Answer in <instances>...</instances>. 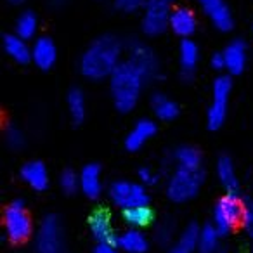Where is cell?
I'll return each instance as SVG.
<instances>
[{
    "mask_svg": "<svg viewBox=\"0 0 253 253\" xmlns=\"http://www.w3.org/2000/svg\"><path fill=\"white\" fill-rule=\"evenodd\" d=\"M220 246V234L213 227V224H207L200 229L198 238V252L200 253H217Z\"/></svg>",
    "mask_w": 253,
    "mask_h": 253,
    "instance_id": "obj_25",
    "label": "cell"
},
{
    "mask_svg": "<svg viewBox=\"0 0 253 253\" xmlns=\"http://www.w3.org/2000/svg\"><path fill=\"white\" fill-rule=\"evenodd\" d=\"M243 215L245 207L241 205L238 194L227 193L217 201L213 208V227L220 236H227L239 222H243Z\"/></svg>",
    "mask_w": 253,
    "mask_h": 253,
    "instance_id": "obj_4",
    "label": "cell"
},
{
    "mask_svg": "<svg viewBox=\"0 0 253 253\" xmlns=\"http://www.w3.org/2000/svg\"><path fill=\"white\" fill-rule=\"evenodd\" d=\"M173 0H146L142 30L146 35L158 37L170 28V16H172Z\"/></svg>",
    "mask_w": 253,
    "mask_h": 253,
    "instance_id": "obj_5",
    "label": "cell"
},
{
    "mask_svg": "<svg viewBox=\"0 0 253 253\" xmlns=\"http://www.w3.org/2000/svg\"><path fill=\"white\" fill-rule=\"evenodd\" d=\"M156 173L153 172L151 169H141L139 170V180H141L142 186H149V184H155L156 182Z\"/></svg>",
    "mask_w": 253,
    "mask_h": 253,
    "instance_id": "obj_35",
    "label": "cell"
},
{
    "mask_svg": "<svg viewBox=\"0 0 253 253\" xmlns=\"http://www.w3.org/2000/svg\"><path fill=\"white\" fill-rule=\"evenodd\" d=\"M80 189L84 191V194L90 200L101 196L102 193V179H101V169L95 163L84 167V170L80 172Z\"/></svg>",
    "mask_w": 253,
    "mask_h": 253,
    "instance_id": "obj_16",
    "label": "cell"
},
{
    "mask_svg": "<svg viewBox=\"0 0 253 253\" xmlns=\"http://www.w3.org/2000/svg\"><path fill=\"white\" fill-rule=\"evenodd\" d=\"M153 210L146 205V207H135L128 208V210H123V218L132 229H142L148 227L153 222Z\"/></svg>",
    "mask_w": 253,
    "mask_h": 253,
    "instance_id": "obj_26",
    "label": "cell"
},
{
    "mask_svg": "<svg viewBox=\"0 0 253 253\" xmlns=\"http://www.w3.org/2000/svg\"><path fill=\"white\" fill-rule=\"evenodd\" d=\"M109 198L122 210L135 207H146L149 203L148 191L142 184L128 182V180H116L109 187Z\"/></svg>",
    "mask_w": 253,
    "mask_h": 253,
    "instance_id": "obj_7",
    "label": "cell"
},
{
    "mask_svg": "<svg viewBox=\"0 0 253 253\" xmlns=\"http://www.w3.org/2000/svg\"><path fill=\"white\" fill-rule=\"evenodd\" d=\"M21 179L35 191H43L49 186V172L42 162L26 163L21 169Z\"/></svg>",
    "mask_w": 253,
    "mask_h": 253,
    "instance_id": "obj_18",
    "label": "cell"
},
{
    "mask_svg": "<svg viewBox=\"0 0 253 253\" xmlns=\"http://www.w3.org/2000/svg\"><path fill=\"white\" fill-rule=\"evenodd\" d=\"M9 2H11V4H14V5H18V4H21L23 0H9Z\"/></svg>",
    "mask_w": 253,
    "mask_h": 253,
    "instance_id": "obj_39",
    "label": "cell"
},
{
    "mask_svg": "<svg viewBox=\"0 0 253 253\" xmlns=\"http://www.w3.org/2000/svg\"><path fill=\"white\" fill-rule=\"evenodd\" d=\"M151 108L155 111L156 118L163 120V122H170L179 115V106L172 101L170 97L163 94H155L151 99Z\"/></svg>",
    "mask_w": 253,
    "mask_h": 253,
    "instance_id": "obj_24",
    "label": "cell"
},
{
    "mask_svg": "<svg viewBox=\"0 0 253 253\" xmlns=\"http://www.w3.org/2000/svg\"><path fill=\"white\" fill-rule=\"evenodd\" d=\"M37 253H64L63 224L56 215H49L42 220L35 238Z\"/></svg>",
    "mask_w": 253,
    "mask_h": 253,
    "instance_id": "obj_8",
    "label": "cell"
},
{
    "mask_svg": "<svg viewBox=\"0 0 253 253\" xmlns=\"http://www.w3.org/2000/svg\"><path fill=\"white\" fill-rule=\"evenodd\" d=\"M109 78H111L109 88H111V97L115 108L120 113L132 111L139 102L146 78L128 59L122 61L115 70V73Z\"/></svg>",
    "mask_w": 253,
    "mask_h": 253,
    "instance_id": "obj_2",
    "label": "cell"
},
{
    "mask_svg": "<svg viewBox=\"0 0 253 253\" xmlns=\"http://www.w3.org/2000/svg\"><path fill=\"white\" fill-rule=\"evenodd\" d=\"M155 236H156V241H158L160 245H163V246L169 245L173 238V224L172 222H163V224L156 229Z\"/></svg>",
    "mask_w": 253,
    "mask_h": 253,
    "instance_id": "obj_31",
    "label": "cell"
},
{
    "mask_svg": "<svg viewBox=\"0 0 253 253\" xmlns=\"http://www.w3.org/2000/svg\"><path fill=\"white\" fill-rule=\"evenodd\" d=\"M243 227H245L246 234L253 239V203L245 207V215H243Z\"/></svg>",
    "mask_w": 253,
    "mask_h": 253,
    "instance_id": "obj_34",
    "label": "cell"
},
{
    "mask_svg": "<svg viewBox=\"0 0 253 253\" xmlns=\"http://www.w3.org/2000/svg\"><path fill=\"white\" fill-rule=\"evenodd\" d=\"M68 109H70V116L75 123H82L87 115V102H85V95L82 90L73 88L68 92Z\"/></svg>",
    "mask_w": 253,
    "mask_h": 253,
    "instance_id": "obj_28",
    "label": "cell"
},
{
    "mask_svg": "<svg viewBox=\"0 0 253 253\" xmlns=\"http://www.w3.org/2000/svg\"><path fill=\"white\" fill-rule=\"evenodd\" d=\"M200 7L218 32H229L234 25L232 12L224 0H200Z\"/></svg>",
    "mask_w": 253,
    "mask_h": 253,
    "instance_id": "obj_11",
    "label": "cell"
},
{
    "mask_svg": "<svg viewBox=\"0 0 253 253\" xmlns=\"http://www.w3.org/2000/svg\"><path fill=\"white\" fill-rule=\"evenodd\" d=\"M115 5L118 11L130 14V12L139 11L142 5H146V0H115Z\"/></svg>",
    "mask_w": 253,
    "mask_h": 253,
    "instance_id": "obj_32",
    "label": "cell"
},
{
    "mask_svg": "<svg viewBox=\"0 0 253 253\" xmlns=\"http://www.w3.org/2000/svg\"><path fill=\"white\" fill-rule=\"evenodd\" d=\"M217 179L218 182L222 184L227 193H234L238 194V175H236V170H234V163H232L231 158L227 156H220L217 162Z\"/></svg>",
    "mask_w": 253,
    "mask_h": 253,
    "instance_id": "obj_22",
    "label": "cell"
},
{
    "mask_svg": "<svg viewBox=\"0 0 253 253\" xmlns=\"http://www.w3.org/2000/svg\"><path fill=\"white\" fill-rule=\"evenodd\" d=\"M66 2L68 0H50V4H52L54 7H61V5H64Z\"/></svg>",
    "mask_w": 253,
    "mask_h": 253,
    "instance_id": "obj_38",
    "label": "cell"
},
{
    "mask_svg": "<svg viewBox=\"0 0 253 253\" xmlns=\"http://www.w3.org/2000/svg\"><path fill=\"white\" fill-rule=\"evenodd\" d=\"M225 59V70L231 75H239L243 73L246 66V45L241 40H234L225 47L224 52Z\"/></svg>",
    "mask_w": 253,
    "mask_h": 253,
    "instance_id": "obj_19",
    "label": "cell"
},
{
    "mask_svg": "<svg viewBox=\"0 0 253 253\" xmlns=\"http://www.w3.org/2000/svg\"><path fill=\"white\" fill-rule=\"evenodd\" d=\"M232 90V82L229 77H218L213 84V97L208 108L207 122L210 130H218L225 122L229 108V95Z\"/></svg>",
    "mask_w": 253,
    "mask_h": 253,
    "instance_id": "obj_9",
    "label": "cell"
},
{
    "mask_svg": "<svg viewBox=\"0 0 253 253\" xmlns=\"http://www.w3.org/2000/svg\"><path fill=\"white\" fill-rule=\"evenodd\" d=\"M57 49L49 37H40L32 45V61L40 70H50L56 64Z\"/></svg>",
    "mask_w": 253,
    "mask_h": 253,
    "instance_id": "obj_12",
    "label": "cell"
},
{
    "mask_svg": "<svg viewBox=\"0 0 253 253\" xmlns=\"http://www.w3.org/2000/svg\"><path fill=\"white\" fill-rule=\"evenodd\" d=\"M115 245L125 253H144L149 246V241L141 229H126L116 236Z\"/></svg>",
    "mask_w": 253,
    "mask_h": 253,
    "instance_id": "obj_15",
    "label": "cell"
},
{
    "mask_svg": "<svg viewBox=\"0 0 253 253\" xmlns=\"http://www.w3.org/2000/svg\"><path fill=\"white\" fill-rule=\"evenodd\" d=\"M198 238H200V227L196 224H189L182 231L177 243L169 250V253H193L198 250Z\"/></svg>",
    "mask_w": 253,
    "mask_h": 253,
    "instance_id": "obj_23",
    "label": "cell"
},
{
    "mask_svg": "<svg viewBox=\"0 0 253 253\" xmlns=\"http://www.w3.org/2000/svg\"><path fill=\"white\" fill-rule=\"evenodd\" d=\"M94 253H120L116 246H113V243H97L94 248Z\"/></svg>",
    "mask_w": 253,
    "mask_h": 253,
    "instance_id": "obj_37",
    "label": "cell"
},
{
    "mask_svg": "<svg viewBox=\"0 0 253 253\" xmlns=\"http://www.w3.org/2000/svg\"><path fill=\"white\" fill-rule=\"evenodd\" d=\"M175 162L177 167L189 170H200L201 169V153L193 146H182L175 151Z\"/></svg>",
    "mask_w": 253,
    "mask_h": 253,
    "instance_id": "obj_27",
    "label": "cell"
},
{
    "mask_svg": "<svg viewBox=\"0 0 253 253\" xmlns=\"http://www.w3.org/2000/svg\"><path fill=\"white\" fill-rule=\"evenodd\" d=\"M210 63H211V68H213V70H217V71L225 70V59H224V54L222 52L213 54L211 59H210Z\"/></svg>",
    "mask_w": 253,
    "mask_h": 253,
    "instance_id": "obj_36",
    "label": "cell"
},
{
    "mask_svg": "<svg viewBox=\"0 0 253 253\" xmlns=\"http://www.w3.org/2000/svg\"><path fill=\"white\" fill-rule=\"evenodd\" d=\"M90 232L97 243H115V229H113L111 215L106 210H97L90 217Z\"/></svg>",
    "mask_w": 253,
    "mask_h": 253,
    "instance_id": "obj_14",
    "label": "cell"
},
{
    "mask_svg": "<svg viewBox=\"0 0 253 253\" xmlns=\"http://www.w3.org/2000/svg\"><path fill=\"white\" fill-rule=\"evenodd\" d=\"M59 186L66 194H73L75 191L80 187V175H77V173L71 172V170H64V172L61 173Z\"/></svg>",
    "mask_w": 253,
    "mask_h": 253,
    "instance_id": "obj_30",
    "label": "cell"
},
{
    "mask_svg": "<svg viewBox=\"0 0 253 253\" xmlns=\"http://www.w3.org/2000/svg\"><path fill=\"white\" fill-rule=\"evenodd\" d=\"M156 134V123L153 120H139L125 139V146L128 151H139L153 135Z\"/></svg>",
    "mask_w": 253,
    "mask_h": 253,
    "instance_id": "obj_13",
    "label": "cell"
},
{
    "mask_svg": "<svg viewBox=\"0 0 253 253\" xmlns=\"http://www.w3.org/2000/svg\"><path fill=\"white\" fill-rule=\"evenodd\" d=\"M200 61V49L193 40L186 39L180 42L179 47V63H180V71L186 78H191V75L194 73Z\"/></svg>",
    "mask_w": 253,
    "mask_h": 253,
    "instance_id": "obj_21",
    "label": "cell"
},
{
    "mask_svg": "<svg viewBox=\"0 0 253 253\" xmlns=\"http://www.w3.org/2000/svg\"><path fill=\"white\" fill-rule=\"evenodd\" d=\"M122 56V43L116 37L104 35L94 40L80 59V71L90 80H102L115 73Z\"/></svg>",
    "mask_w": 253,
    "mask_h": 253,
    "instance_id": "obj_1",
    "label": "cell"
},
{
    "mask_svg": "<svg viewBox=\"0 0 253 253\" xmlns=\"http://www.w3.org/2000/svg\"><path fill=\"white\" fill-rule=\"evenodd\" d=\"M128 61L137 68L146 82L155 80L160 75V64L156 54L141 42H130L128 45Z\"/></svg>",
    "mask_w": 253,
    "mask_h": 253,
    "instance_id": "obj_10",
    "label": "cell"
},
{
    "mask_svg": "<svg viewBox=\"0 0 253 253\" xmlns=\"http://www.w3.org/2000/svg\"><path fill=\"white\" fill-rule=\"evenodd\" d=\"M201 186H203L201 169L189 170L177 167V170L170 175L169 184H167V194L175 203H186L200 193Z\"/></svg>",
    "mask_w": 253,
    "mask_h": 253,
    "instance_id": "obj_3",
    "label": "cell"
},
{
    "mask_svg": "<svg viewBox=\"0 0 253 253\" xmlns=\"http://www.w3.org/2000/svg\"><path fill=\"white\" fill-rule=\"evenodd\" d=\"M170 30L182 39H189L196 32V18H194L193 11L186 7L173 9L172 16H170Z\"/></svg>",
    "mask_w": 253,
    "mask_h": 253,
    "instance_id": "obj_17",
    "label": "cell"
},
{
    "mask_svg": "<svg viewBox=\"0 0 253 253\" xmlns=\"http://www.w3.org/2000/svg\"><path fill=\"white\" fill-rule=\"evenodd\" d=\"M4 49L7 56L14 59L16 63L25 64L32 61V47L28 45L25 39L18 37L16 33H9V35L4 37Z\"/></svg>",
    "mask_w": 253,
    "mask_h": 253,
    "instance_id": "obj_20",
    "label": "cell"
},
{
    "mask_svg": "<svg viewBox=\"0 0 253 253\" xmlns=\"http://www.w3.org/2000/svg\"><path fill=\"white\" fill-rule=\"evenodd\" d=\"M4 229L5 236L12 243H23L32 236L33 225L28 211L21 201H12L4 213Z\"/></svg>",
    "mask_w": 253,
    "mask_h": 253,
    "instance_id": "obj_6",
    "label": "cell"
},
{
    "mask_svg": "<svg viewBox=\"0 0 253 253\" xmlns=\"http://www.w3.org/2000/svg\"><path fill=\"white\" fill-rule=\"evenodd\" d=\"M5 141H7V144L11 146L12 149H18L23 146L25 139H23V134L19 128H16V126H7V130H5Z\"/></svg>",
    "mask_w": 253,
    "mask_h": 253,
    "instance_id": "obj_33",
    "label": "cell"
},
{
    "mask_svg": "<svg viewBox=\"0 0 253 253\" xmlns=\"http://www.w3.org/2000/svg\"><path fill=\"white\" fill-rule=\"evenodd\" d=\"M39 30V19L33 12H23L16 21V35L25 40H32Z\"/></svg>",
    "mask_w": 253,
    "mask_h": 253,
    "instance_id": "obj_29",
    "label": "cell"
}]
</instances>
